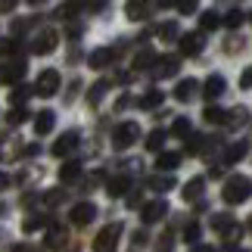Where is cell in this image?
I'll use <instances>...</instances> for the list:
<instances>
[{"instance_id": "obj_1", "label": "cell", "mask_w": 252, "mask_h": 252, "mask_svg": "<svg viewBox=\"0 0 252 252\" xmlns=\"http://www.w3.org/2000/svg\"><path fill=\"white\" fill-rule=\"evenodd\" d=\"M221 196H224V202H230V206H237V202H246V199H249V178H243V174H237V178H227L224 190H221Z\"/></svg>"}, {"instance_id": "obj_2", "label": "cell", "mask_w": 252, "mask_h": 252, "mask_svg": "<svg viewBox=\"0 0 252 252\" xmlns=\"http://www.w3.org/2000/svg\"><path fill=\"white\" fill-rule=\"evenodd\" d=\"M119 237H122V224H119V221H115V224H106L100 234H96V240H94V252H115Z\"/></svg>"}, {"instance_id": "obj_3", "label": "cell", "mask_w": 252, "mask_h": 252, "mask_svg": "<svg viewBox=\"0 0 252 252\" xmlns=\"http://www.w3.org/2000/svg\"><path fill=\"white\" fill-rule=\"evenodd\" d=\"M137 140H140V125H137V122H125L122 128L112 134V147H115V150H128V147H134Z\"/></svg>"}, {"instance_id": "obj_4", "label": "cell", "mask_w": 252, "mask_h": 252, "mask_svg": "<svg viewBox=\"0 0 252 252\" xmlns=\"http://www.w3.org/2000/svg\"><path fill=\"white\" fill-rule=\"evenodd\" d=\"M32 91L37 94V96H53L56 91H60V72L56 69H47V72H41L37 75V81H34V87Z\"/></svg>"}, {"instance_id": "obj_5", "label": "cell", "mask_w": 252, "mask_h": 252, "mask_svg": "<svg viewBox=\"0 0 252 252\" xmlns=\"http://www.w3.org/2000/svg\"><path fill=\"white\" fill-rule=\"evenodd\" d=\"M56 44H60V34H56L53 28H44V32H37L34 44H32V50H34L37 56H47V53H53V50H56Z\"/></svg>"}, {"instance_id": "obj_6", "label": "cell", "mask_w": 252, "mask_h": 252, "mask_svg": "<svg viewBox=\"0 0 252 252\" xmlns=\"http://www.w3.org/2000/svg\"><path fill=\"white\" fill-rule=\"evenodd\" d=\"M165 215H168L165 199H156V202H150V206H143V221H147V224H156V221H162Z\"/></svg>"}, {"instance_id": "obj_7", "label": "cell", "mask_w": 252, "mask_h": 252, "mask_svg": "<svg viewBox=\"0 0 252 252\" xmlns=\"http://www.w3.org/2000/svg\"><path fill=\"white\" fill-rule=\"evenodd\" d=\"M94 215H96V206H94V202H78V206L72 209V221H75L78 227L91 224V221H94Z\"/></svg>"}, {"instance_id": "obj_8", "label": "cell", "mask_w": 252, "mask_h": 252, "mask_svg": "<svg viewBox=\"0 0 252 252\" xmlns=\"http://www.w3.org/2000/svg\"><path fill=\"white\" fill-rule=\"evenodd\" d=\"M112 63H115V50H112V47H100V50H94L91 60H87L91 69H106V65H112Z\"/></svg>"}, {"instance_id": "obj_9", "label": "cell", "mask_w": 252, "mask_h": 252, "mask_svg": "<svg viewBox=\"0 0 252 252\" xmlns=\"http://www.w3.org/2000/svg\"><path fill=\"white\" fill-rule=\"evenodd\" d=\"M202 50V32H190L181 37V53L184 56H196Z\"/></svg>"}, {"instance_id": "obj_10", "label": "cell", "mask_w": 252, "mask_h": 252, "mask_svg": "<svg viewBox=\"0 0 252 252\" xmlns=\"http://www.w3.org/2000/svg\"><path fill=\"white\" fill-rule=\"evenodd\" d=\"M125 16H128L131 22H140V19L150 16V3H147V0H128V6H125Z\"/></svg>"}, {"instance_id": "obj_11", "label": "cell", "mask_w": 252, "mask_h": 252, "mask_svg": "<svg viewBox=\"0 0 252 252\" xmlns=\"http://www.w3.org/2000/svg\"><path fill=\"white\" fill-rule=\"evenodd\" d=\"M25 78V63L22 60H16V63H9L3 72H0V81H6V84H16V81H22Z\"/></svg>"}, {"instance_id": "obj_12", "label": "cell", "mask_w": 252, "mask_h": 252, "mask_svg": "<svg viewBox=\"0 0 252 252\" xmlns=\"http://www.w3.org/2000/svg\"><path fill=\"white\" fill-rule=\"evenodd\" d=\"M75 147H78V134L69 131V134H63V137L53 143V156H65V153H72Z\"/></svg>"}, {"instance_id": "obj_13", "label": "cell", "mask_w": 252, "mask_h": 252, "mask_svg": "<svg viewBox=\"0 0 252 252\" xmlns=\"http://www.w3.org/2000/svg\"><path fill=\"white\" fill-rule=\"evenodd\" d=\"M178 69H181L178 56H165V60L156 63V75H159V78H171V75H178Z\"/></svg>"}, {"instance_id": "obj_14", "label": "cell", "mask_w": 252, "mask_h": 252, "mask_svg": "<svg viewBox=\"0 0 252 252\" xmlns=\"http://www.w3.org/2000/svg\"><path fill=\"white\" fill-rule=\"evenodd\" d=\"M125 190H131L128 174H119V178H112L109 184H106V193H109V196H125Z\"/></svg>"}, {"instance_id": "obj_15", "label": "cell", "mask_w": 252, "mask_h": 252, "mask_svg": "<svg viewBox=\"0 0 252 252\" xmlns=\"http://www.w3.org/2000/svg\"><path fill=\"white\" fill-rule=\"evenodd\" d=\"M53 125H56V115H53L50 109L37 112V119H34V131H37V134H50V131H53Z\"/></svg>"}, {"instance_id": "obj_16", "label": "cell", "mask_w": 252, "mask_h": 252, "mask_svg": "<svg viewBox=\"0 0 252 252\" xmlns=\"http://www.w3.org/2000/svg\"><path fill=\"white\" fill-rule=\"evenodd\" d=\"M206 100H218L221 94H224V78H221V75H212V78L206 81Z\"/></svg>"}, {"instance_id": "obj_17", "label": "cell", "mask_w": 252, "mask_h": 252, "mask_svg": "<svg viewBox=\"0 0 252 252\" xmlns=\"http://www.w3.org/2000/svg\"><path fill=\"white\" fill-rule=\"evenodd\" d=\"M202 187H206V181H202V178H193L187 187H184V199H187V202H196L202 196Z\"/></svg>"}, {"instance_id": "obj_18", "label": "cell", "mask_w": 252, "mask_h": 252, "mask_svg": "<svg viewBox=\"0 0 252 252\" xmlns=\"http://www.w3.org/2000/svg\"><path fill=\"white\" fill-rule=\"evenodd\" d=\"M193 94H196V81H193V78H187V81H178V87H174V96H178L181 103H187Z\"/></svg>"}, {"instance_id": "obj_19", "label": "cell", "mask_w": 252, "mask_h": 252, "mask_svg": "<svg viewBox=\"0 0 252 252\" xmlns=\"http://www.w3.org/2000/svg\"><path fill=\"white\" fill-rule=\"evenodd\" d=\"M47 246H50V249H63L65 246V230L60 224L50 227V234H47Z\"/></svg>"}, {"instance_id": "obj_20", "label": "cell", "mask_w": 252, "mask_h": 252, "mask_svg": "<svg viewBox=\"0 0 252 252\" xmlns=\"http://www.w3.org/2000/svg\"><path fill=\"white\" fill-rule=\"evenodd\" d=\"M162 100H165L162 91H150V94L140 96V109H156V106H162Z\"/></svg>"}, {"instance_id": "obj_21", "label": "cell", "mask_w": 252, "mask_h": 252, "mask_svg": "<svg viewBox=\"0 0 252 252\" xmlns=\"http://www.w3.org/2000/svg\"><path fill=\"white\" fill-rule=\"evenodd\" d=\"M78 174H81V162H65V165L60 168V181H78Z\"/></svg>"}, {"instance_id": "obj_22", "label": "cell", "mask_w": 252, "mask_h": 252, "mask_svg": "<svg viewBox=\"0 0 252 252\" xmlns=\"http://www.w3.org/2000/svg\"><path fill=\"white\" fill-rule=\"evenodd\" d=\"M218 25H221V16H218V13H212V9L199 16V28H202V32H215Z\"/></svg>"}, {"instance_id": "obj_23", "label": "cell", "mask_w": 252, "mask_h": 252, "mask_svg": "<svg viewBox=\"0 0 252 252\" xmlns=\"http://www.w3.org/2000/svg\"><path fill=\"white\" fill-rule=\"evenodd\" d=\"M178 162H181V153H162L156 165H159V171H162V168H165V171H174V168H178Z\"/></svg>"}, {"instance_id": "obj_24", "label": "cell", "mask_w": 252, "mask_h": 252, "mask_svg": "<svg viewBox=\"0 0 252 252\" xmlns=\"http://www.w3.org/2000/svg\"><path fill=\"white\" fill-rule=\"evenodd\" d=\"M28 94H34L32 87H22V84H16L13 91H9V106H19V103H25V100H28Z\"/></svg>"}, {"instance_id": "obj_25", "label": "cell", "mask_w": 252, "mask_h": 252, "mask_svg": "<svg viewBox=\"0 0 252 252\" xmlns=\"http://www.w3.org/2000/svg\"><path fill=\"white\" fill-rule=\"evenodd\" d=\"M106 91H109V81H96V84L91 87V94H87V103L96 106V103L103 100V94H106Z\"/></svg>"}, {"instance_id": "obj_26", "label": "cell", "mask_w": 252, "mask_h": 252, "mask_svg": "<svg viewBox=\"0 0 252 252\" xmlns=\"http://www.w3.org/2000/svg\"><path fill=\"white\" fill-rule=\"evenodd\" d=\"M224 115H227V112H221L218 106H209V109L202 112V119H206L209 125H224Z\"/></svg>"}, {"instance_id": "obj_27", "label": "cell", "mask_w": 252, "mask_h": 252, "mask_svg": "<svg viewBox=\"0 0 252 252\" xmlns=\"http://www.w3.org/2000/svg\"><path fill=\"white\" fill-rule=\"evenodd\" d=\"M162 143H165V131H159V128H156V131H153L150 137H147V150L159 153V150H162Z\"/></svg>"}, {"instance_id": "obj_28", "label": "cell", "mask_w": 252, "mask_h": 252, "mask_svg": "<svg viewBox=\"0 0 252 252\" xmlns=\"http://www.w3.org/2000/svg\"><path fill=\"white\" fill-rule=\"evenodd\" d=\"M209 147V137H202V134H196V137H190V143H187V153L190 156H196V153H202Z\"/></svg>"}, {"instance_id": "obj_29", "label": "cell", "mask_w": 252, "mask_h": 252, "mask_svg": "<svg viewBox=\"0 0 252 252\" xmlns=\"http://www.w3.org/2000/svg\"><path fill=\"white\" fill-rule=\"evenodd\" d=\"M150 63H156V53L153 50H140L137 56H134V69H147Z\"/></svg>"}, {"instance_id": "obj_30", "label": "cell", "mask_w": 252, "mask_h": 252, "mask_svg": "<svg viewBox=\"0 0 252 252\" xmlns=\"http://www.w3.org/2000/svg\"><path fill=\"white\" fill-rule=\"evenodd\" d=\"M171 134H174V137H187V134H190V122L187 119H174Z\"/></svg>"}, {"instance_id": "obj_31", "label": "cell", "mask_w": 252, "mask_h": 252, "mask_svg": "<svg viewBox=\"0 0 252 252\" xmlns=\"http://www.w3.org/2000/svg\"><path fill=\"white\" fill-rule=\"evenodd\" d=\"M13 53H19V41H16V37L0 41V56H13Z\"/></svg>"}, {"instance_id": "obj_32", "label": "cell", "mask_w": 252, "mask_h": 252, "mask_svg": "<svg viewBox=\"0 0 252 252\" xmlns=\"http://www.w3.org/2000/svg\"><path fill=\"white\" fill-rule=\"evenodd\" d=\"M178 22H165V25H159V37H165V41H171V37H178Z\"/></svg>"}, {"instance_id": "obj_33", "label": "cell", "mask_w": 252, "mask_h": 252, "mask_svg": "<svg viewBox=\"0 0 252 252\" xmlns=\"http://www.w3.org/2000/svg\"><path fill=\"white\" fill-rule=\"evenodd\" d=\"M78 9H81V3H78V0H69V3H65V6H63L56 16H60V19H72L75 13H78Z\"/></svg>"}, {"instance_id": "obj_34", "label": "cell", "mask_w": 252, "mask_h": 252, "mask_svg": "<svg viewBox=\"0 0 252 252\" xmlns=\"http://www.w3.org/2000/svg\"><path fill=\"white\" fill-rule=\"evenodd\" d=\"M243 19H246V16L240 13V9H234V13L224 16V25H227V28H240V25H243Z\"/></svg>"}, {"instance_id": "obj_35", "label": "cell", "mask_w": 252, "mask_h": 252, "mask_svg": "<svg viewBox=\"0 0 252 252\" xmlns=\"http://www.w3.org/2000/svg\"><path fill=\"white\" fill-rule=\"evenodd\" d=\"M25 119H28V112H25V109H19V106H16V109H9V115H6V122H9V125H22Z\"/></svg>"}, {"instance_id": "obj_36", "label": "cell", "mask_w": 252, "mask_h": 252, "mask_svg": "<svg viewBox=\"0 0 252 252\" xmlns=\"http://www.w3.org/2000/svg\"><path fill=\"white\" fill-rule=\"evenodd\" d=\"M178 3V9L184 16H190V13H196V6H199V0H174Z\"/></svg>"}, {"instance_id": "obj_37", "label": "cell", "mask_w": 252, "mask_h": 252, "mask_svg": "<svg viewBox=\"0 0 252 252\" xmlns=\"http://www.w3.org/2000/svg\"><path fill=\"white\" fill-rule=\"evenodd\" d=\"M150 187L165 193V190H171V187H174V181H171V178H153V181H150Z\"/></svg>"}, {"instance_id": "obj_38", "label": "cell", "mask_w": 252, "mask_h": 252, "mask_svg": "<svg viewBox=\"0 0 252 252\" xmlns=\"http://www.w3.org/2000/svg\"><path fill=\"white\" fill-rule=\"evenodd\" d=\"M243 156H246V140H243V143H237V147H230V150H227V159H230V162H237V159H243Z\"/></svg>"}, {"instance_id": "obj_39", "label": "cell", "mask_w": 252, "mask_h": 252, "mask_svg": "<svg viewBox=\"0 0 252 252\" xmlns=\"http://www.w3.org/2000/svg\"><path fill=\"white\" fill-rule=\"evenodd\" d=\"M184 240H187V243H196V240H199V224H187V230H184Z\"/></svg>"}, {"instance_id": "obj_40", "label": "cell", "mask_w": 252, "mask_h": 252, "mask_svg": "<svg viewBox=\"0 0 252 252\" xmlns=\"http://www.w3.org/2000/svg\"><path fill=\"white\" fill-rule=\"evenodd\" d=\"M41 224H44V218H25L22 230H25V234H32V230H34V227H41Z\"/></svg>"}, {"instance_id": "obj_41", "label": "cell", "mask_w": 252, "mask_h": 252, "mask_svg": "<svg viewBox=\"0 0 252 252\" xmlns=\"http://www.w3.org/2000/svg\"><path fill=\"white\" fill-rule=\"evenodd\" d=\"M19 0H0V13H13Z\"/></svg>"}, {"instance_id": "obj_42", "label": "cell", "mask_w": 252, "mask_h": 252, "mask_svg": "<svg viewBox=\"0 0 252 252\" xmlns=\"http://www.w3.org/2000/svg\"><path fill=\"white\" fill-rule=\"evenodd\" d=\"M60 199H63V190H53V193H47V206H56Z\"/></svg>"}, {"instance_id": "obj_43", "label": "cell", "mask_w": 252, "mask_h": 252, "mask_svg": "<svg viewBox=\"0 0 252 252\" xmlns=\"http://www.w3.org/2000/svg\"><path fill=\"white\" fill-rule=\"evenodd\" d=\"M140 202H143V196H140V190H137V193H131V196H128V206H131V209H137Z\"/></svg>"}, {"instance_id": "obj_44", "label": "cell", "mask_w": 252, "mask_h": 252, "mask_svg": "<svg viewBox=\"0 0 252 252\" xmlns=\"http://www.w3.org/2000/svg\"><path fill=\"white\" fill-rule=\"evenodd\" d=\"M240 84H243V91H249V84H252V72H249V69L243 72V78H240Z\"/></svg>"}, {"instance_id": "obj_45", "label": "cell", "mask_w": 252, "mask_h": 252, "mask_svg": "<svg viewBox=\"0 0 252 252\" xmlns=\"http://www.w3.org/2000/svg\"><path fill=\"white\" fill-rule=\"evenodd\" d=\"M9 187V174H3V171H0V193H3Z\"/></svg>"}, {"instance_id": "obj_46", "label": "cell", "mask_w": 252, "mask_h": 252, "mask_svg": "<svg viewBox=\"0 0 252 252\" xmlns=\"http://www.w3.org/2000/svg\"><path fill=\"white\" fill-rule=\"evenodd\" d=\"M13 252H37V249L28 246V243H22V246H13Z\"/></svg>"}, {"instance_id": "obj_47", "label": "cell", "mask_w": 252, "mask_h": 252, "mask_svg": "<svg viewBox=\"0 0 252 252\" xmlns=\"http://www.w3.org/2000/svg\"><path fill=\"white\" fill-rule=\"evenodd\" d=\"M193 252H215V249H212V246H196Z\"/></svg>"}, {"instance_id": "obj_48", "label": "cell", "mask_w": 252, "mask_h": 252, "mask_svg": "<svg viewBox=\"0 0 252 252\" xmlns=\"http://www.w3.org/2000/svg\"><path fill=\"white\" fill-rule=\"evenodd\" d=\"M28 3H32V6H41V3H47V0H28Z\"/></svg>"}, {"instance_id": "obj_49", "label": "cell", "mask_w": 252, "mask_h": 252, "mask_svg": "<svg viewBox=\"0 0 252 252\" xmlns=\"http://www.w3.org/2000/svg\"><path fill=\"white\" fill-rule=\"evenodd\" d=\"M174 3V0H159V6H171Z\"/></svg>"}]
</instances>
